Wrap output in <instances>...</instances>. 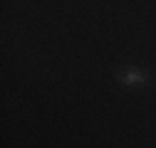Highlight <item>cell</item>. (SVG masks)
<instances>
[{"label": "cell", "mask_w": 156, "mask_h": 148, "mask_svg": "<svg viewBox=\"0 0 156 148\" xmlns=\"http://www.w3.org/2000/svg\"><path fill=\"white\" fill-rule=\"evenodd\" d=\"M114 77H116V82H122L126 86H146V84L154 82L151 74L139 69V67H119L114 72Z\"/></svg>", "instance_id": "6da1fadb"}]
</instances>
